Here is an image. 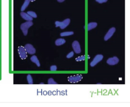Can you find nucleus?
<instances>
[{
	"mask_svg": "<svg viewBox=\"0 0 130 107\" xmlns=\"http://www.w3.org/2000/svg\"><path fill=\"white\" fill-rule=\"evenodd\" d=\"M33 25V23L32 21H27L26 22L20 25V29L22 31L24 35L26 36L28 33V30L29 28Z\"/></svg>",
	"mask_w": 130,
	"mask_h": 107,
	"instance_id": "nucleus-1",
	"label": "nucleus"
},
{
	"mask_svg": "<svg viewBox=\"0 0 130 107\" xmlns=\"http://www.w3.org/2000/svg\"><path fill=\"white\" fill-rule=\"evenodd\" d=\"M70 23V19L69 18H67L61 22L56 21L55 22V25L56 27H60L61 28V29L63 30L68 26Z\"/></svg>",
	"mask_w": 130,
	"mask_h": 107,
	"instance_id": "nucleus-2",
	"label": "nucleus"
},
{
	"mask_svg": "<svg viewBox=\"0 0 130 107\" xmlns=\"http://www.w3.org/2000/svg\"><path fill=\"white\" fill-rule=\"evenodd\" d=\"M83 78V76L81 75H77L75 76H72L68 78V80L72 83H75L80 82Z\"/></svg>",
	"mask_w": 130,
	"mask_h": 107,
	"instance_id": "nucleus-3",
	"label": "nucleus"
},
{
	"mask_svg": "<svg viewBox=\"0 0 130 107\" xmlns=\"http://www.w3.org/2000/svg\"><path fill=\"white\" fill-rule=\"evenodd\" d=\"M18 52L20 58L21 59H25L27 58V52H26L25 48L23 46H19L18 48Z\"/></svg>",
	"mask_w": 130,
	"mask_h": 107,
	"instance_id": "nucleus-4",
	"label": "nucleus"
},
{
	"mask_svg": "<svg viewBox=\"0 0 130 107\" xmlns=\"http://www.w3.org/2000/svg\"><path fill=\"white\" fill-rule=\"evenodd\" d=\"M103 55H101V54L97 55L95 56V58H94L93 61L91 62V63H90V66L92 67L95 66L97 64L100 63V62L103 59Z\"/></svg>",
	"mask_w": 130,
	"mask_h": 107,
	"instance_id": "nucleus-5",
	"label": "nucleus"
},
{
	"mask_svg": "<svg viewBox=\"0 0 130 107\" xmlns=\"http://www.w3.org/2000/svg\"><path fill=\"white\" fill-rule=\"evenodd\" d=\"M26 52L30 54H34L36 53V49L30 44H26L24 47Z\"/></svg>",
	"mask_w": 130,
	"mask_h": 107,
	"instance_id": "nucleus-6",
	"label": "nucleus"
},
{
	"mask_svg": "<svg viewBox=\"0 0 130 107\" xmlns=\"http://www.w3.org/2000/svg\"><path fill=\"white\" fill-rule=\"evenodd\" d=\"M72 47L74 52L77 54H79L81 52V48L79 43L77 41H75L72 43Z\"/></svg>",
	"mask_w": 130,
	"mask_h": 107,
	"instance_id": "nucleus-7",
	"label": "nucleus"
},
{
	"mask_svg": "<svg viewBox=\"0 0 130 107\" xmlns=\"http://www.w3.org/2000/svg\"><path fill=\"white\" fill-rule=\"evenodd\" d=\"M119 62V59L116 56L108 58L107 60V63L110 66H113L117 64Z\"/></svg>",
	"mask_w": 130,
	"mask_h": 107,
	"instance_id": "nucleus-8",
	"label": "nucleus"
},
{
	"mask_svg": "<svg viewBox=\"0 0 130 107\" xmlns=\"http://www.w3.org/2000/svg\"><path fill=\"white\" fill-rule=\"evenodd\" d=\"M116 31V29L115 27H112L108 31V32H107V33L106 34V35L104 37V40L105 41H107L109 39L111 38V37L113 36V35L114 34V33H115Z\"/></svg>",
	"mask_w": 130,
	"mask_h": 107,
	"instance_id": "nucleus-9",
	"label": "nucleus"
},
{
	"mask_svg": "<svg viewBox=\"0 0 130 107\" xmlns=\"http://www.w3.org/2000/svg\"><path fill=\"white\" fill-rule=\"evenodd\" d=\"M20 15L21 16V17L24 19L26 21H32L33 20V18L31 16H30L29 14L26 13L21 12L20 13Z\"/></svg>",
	"mask_w": 130,
	"mask_h": 107,
	"instance_id": "nucleus-10",
	"label": "nucleus"
},
{
	"mask_svg": "<svg viewBox=\"0 0 130 107\" xmlns=\"http://www.w3.org/2000/svg\"><path fill=\"white\" fill-rule=\"evenodd\" d=\"M31 60L33 62V63H35L37 66L39 67L40 66V62H39L38 58L36 55H33L31 58Z\"/></svg>",
	"mask_w": 130,
	"mask_h": 107,
	"instance_id": "nucleus-11",
	"label": "nucleus"
},
{
	"mask_svg": "<svg viewBox=\"0 0 130 107\" xmlns=\"http://www.w3.org/2000/svg\"><path fill=\"white\" fill-rule=\"evenodd\" d=\"M66 43V40L64 39H58L55 42V44L56 46H61Z\"/></svg>",
	"mask_w": 130,
	"mask_h": 107,
	"instance_id": "nucleus-12",
	"label": "nucleus"
},
{
	"mask_svg": "<svg viewBox=\"0 0 130 107\" xmlns=\"http://www.w3.org/2000/svg\"><path fill=\"white\" fill-rule=\"evenodd\" d=\"M97 26V23H96V22H90V23L88 24L87 30L88 31H90L92 29H95Z\"/></svg>",
	"mask_w": 130,
	"mask_h": 107,
	"instance_id": "nucleus-13",
	"label": "nucleus"
},
{
	"mask_svg": "<svg viewBox=\"0 0 130 107\" xmlns=\"http://www.w3.org/2000/svg\"><path fill=\"white\" fill-rule=\"evenodd\" d=\"M30 2H31L30 0H25L24 4L22 5V7L21 8V11H22V12H23L24 11L26 10V9L27 7L28 6H29Z\"/></svg>",
	"mask_w": 130,
	"mask_h": 107,
	"instance_id": "nucleus-14",
	"label": "nucleus"
},
{
	"mask_svg": "<svg viewBox=\"0 0 130 107\" xmlns=\"http://www.w3.org/2000/svg\"><path fill=\"white\" fill-rule=\"evenodd\" d=\"M74 34V32H65L61 33L60 35L61 37H65V36H69Z\"/></svg>",
	"mask_w": 130,
	"mask_h": 107,
	"instance_id": "nucleus-15",
	"label": "nucleus"
},
{
	"mask_svg": "<svg viewBox=\"0 0 130 107\" xmlns=\"http://www.w3.org/2000/svg\"><path fill=\"white\" fill-rule=\"evenodd\" d=\"M27 13L29 14L30 16H31L32 18H37V15L36 13L35 12H33V11H28Z\"/></svg>",
	"mask_w": 130,
	"mask_h": 107,
	"instance_id": "nucleus-16",
	"label": "nucleus"
},
{
	"mask_svg": "<svg viewBox=\"0 0 130 107\" xmlns=\"http://www.w3.org/2000/svg\"><path fill=\"white\" fill-rule=\"evenodd\" d=\"M27 81L28 82V83L30 84H33V78L31 76V75L29 74L27 76Z\"/></svg>",
	"mask_w": 130,
	"mask_h": 107,
	"instance_id": "nucleus-17",
	"label": "nucleus"
},
{
	"mask_svg": "<svg viewBox=\"0 0 130 107\" xmlns=\"http://www.w3.org/2000/svg\"><path fill=\"white\" fill-rule=\"evenodd\" d=\"M86 58V56L85 55H82L81 56H79L77 58H76V61H83Z\"/></svg>",
	"mask_w": 130,
	"mask_h": 107,
	"instance_id": "nucleus-18",
	"label": "nucleus"
},
{
	"mask_svg": "<svg viewBox=\"0 0 130 107\" xmlns=\"http://www.w3.org/2000/svg\"><path fill=\"white\" fill-rule=\"evenodd\" d=\"M48 84H56L57 83H56L52 78H50L48 80Z\"/></svg>",
	"mask_w": 130,
	"mask_h": 107,
	"instance_id": "nucleus-19",
	"label": "nucleus"
},
{
	"mask_svg": "<svg viewBox=\"0 0 130 107\" xmlns=\"http://www.w3.org/2000/svg\"><path fill=\"white\" fill-rule=\"evenodd\" d=\"M50 69L51 71H56V70H57V66L55 65H53V66H51Z\"/></svg>",
	"mask_w": 130,
	"mask_h": 107,
	"instance_id": "nucleus-20",
	"label": "nucleus"
},
{
	"mask_svg": "<svg viewBox=\"0 0 130 107\" xmlns=\"http://www.w3.org/2000/svg\"><path fill=\"white\" fill-rule=\"evenodd\" d=\"M73 56H74V52H73V51H71V52H70L67 55V58H72Z\"/></svg>",
	"mask_w": 130,
	"mask_h": 107,
	"instance_id": "nucleus-21",
	"label": "nucleus"
},
{
	"mask_svg": "<svg viewBox=\"0 0 130 107\" xmlns=\"http://www.w3.org/2000/svg\"><path fill=\"white\" fill-rule=\"evenodd\" d=\"M96 2H97L98 3H100V4H102L104 3H105L106 2H107L108 0H95Z\"/></svg>",
	"mask_w": 130,
	"mask_h": 107,
	"instance_id": "nucleus-22",
	"label": "nucleus"
},
{
	"mask_svg": "<svg viewBox=\"0 0 130 107\" xmlns=\"http://www.w3.org/2000/svg\"><path fill=\"white\" fill-rule=\"evenodd\" d=\"M57 1H58L59 2H60V3H62V2H64V1H65V0H57Z\"/></svg>",
	"mask_w": 130,
	"mask_h": 107,
	"instance_id": "nucleus-23",
	"label": "nucleus"
},
{
	"mask_svg": "<svg viewBox=\"0 0 130 107\" xmlns=\"http://www.w3.org/2000/svg\"><path fill=\"white\" fill-rule=\"evenodd\" d=\"M35 1V0H30V1H31V2H34Z\"/></svg>",
	"mask_w": 130,
	"mask_h": 107,
	"instance_id": "nucleus-24",
	"label": "nucleus"
}]
</instances>
